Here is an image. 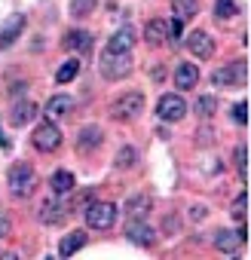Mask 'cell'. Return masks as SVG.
<instances>
[{"instance_id":"ffe728a7","label":"cell","mask_w":251,"mask_h":260,"mask_svg":"<svg viewBox=\"0 0 251 260\" xmlns=\"http://www.w3.org/2000/svg\"><path fill=\"white\" fill-rule=\"evenodd\" d=\"M34 116H37V104H34V101H19V104L13 107V113H10L13 125H19V128H22V125H28Z\"/></svg>"},{"instance_id":"e0dca14e","label":"cell","mask_w":251,"mask_h":260,"mask_svg":"<svg viewBox=\"0 0 251 260\" xmlns=\"http://www.w3.org/2000/svg\"><path fill=\"white\" fill-rule=\"evenodd\" d=\"M74 184H77V181H74V175H71L68 169H58V172L49 178V187H52L55 196H71V193H74Z\"/></svg>"},{"instance_id":"44dd1931","label":"cell","mask_w":251,"mask_h":260,"mask_svg":"<svg viewBox=\"0 0 251 260\" xmlns=\"http://www.w3.org/2000/svg\"><path fill=\"white\" fill-rule=\"evenodd\" d=\"M147 211H150V196L144 193L129 196V202H125V214L129 217H147Z\"/></svg>"},{"instance_id":"5bb4252c","label":"cell","mask_w":251,"mask_h":260,"mask_svg":"<svg viewBox=\"0 0 251 260\" xmlns=\"http://www.w3.org/2000/svg\"><path fill=\"white\" fill-rule=\"evenodd\" d=\"M144 37H147L150 46L166 43V40H169V19H150L147 28H144Z\"/></svg>"},{"instance_id":"7402d4cb","label":"cell","mask_w":251,"mask_h":260,"mask_svg":"<svg viewBox=\"0 0 251 260\" xmlns=\"http://www.w3.org/2000/svg\"><path fill=\"white\" fill-rule=\"evenodd\" d=\"M98 144H101V128H98V125H86L83 132H80V141H77L80 153H89V147L95 150Z\"/></svg>"},{"instance_id":"8992f818","label":"cell","mask_w":251,"mask_h":260,"mask_svg":"<svg viewBox=\"0 0 251 260\" xmlns=\"http://www.w3.org/2000/svg\"><path fill=\"white\" fill-rule=\"evenodd\" d=\"M245 80H248V61H230L211 74V86H217V89L221 86H239Z\"/></svg>"},{"instance_id":"9a60e30c","label":"cell","mask_w":251,"mask_h":260,"mask_svg":"<svg viewBox=\"0 0 251 260\" xmlns=\"http://www.w3.org/2000/svg\"><path fill=\"white\" fill-rule=\"evenodd\" d=\"M61 43H65V49H74V52H89V49H92V34H89V31H83V28H77V31H68Z\"/></svg>"},{"instance_id":"277c9868","label":"cell","mask_w":251,"mask_h":260,"mask_svg":"<svg viewBox=\"0 0 251 260\" xmlns=\"http://www.w3.org/2000/svg\"><path fill=\"white\" fill-rule=\"evenodd\" d=\"M31 141H34L37 150H43V153H55V150L61 147V128H58L52 119H43V122L34 128Z\"/></svg>"},{"instance_id":"6da1fadb","label":"cell","mask_w":251,"mask_h":260,"mask_svg":"<svg viewBox=\"0 0 251 260\" xmlns=\"http://www.w3.org/2000/svg\"><path fill=\"white\" fill-rule=\"evenodd\" d=\"M132 64H135L132 52H113V49H104L101 61H98L104 80H125V77L132 74Z\"/></svg>"},{"instance_id":"52a82bcc","label":"cell","mask_w":251,"mask_h":260,"mask_svg":"<svg viewBox=\"0 0 251 260\" xmlns=\"http://www.w3.org/2000/svg\"><path fill=\"white\" fill-rule=\"evenodd\" d=\"M156 116L163 122H178V119L187 116V101L181 95H163L160 104H156Z\"/></svg>"},{"instance_id":"f1b7e54d","label":"cell","mask_w":251,"mask_h":260,"mask_svg":"<svg viewBox=\"0 0 251 260\" xmlns=\"http://www.w3.org/2000/svg\"><path fill=\"white\" fill-rule=\"evenodd\" d=\"M196 113H199L202 119H208V116L214 113V95H202V98L196 101Z\"/></svg>"},{"instance_id":"3957f363","label":"cell","mask_w":251,"mask_h":260,"mask_svg":"<svg viewBox=\"0 0 251 260\" xmlns=\"http://www.w3.org/2000/svg\"><path fill=\"white\" fill-rule=\"evenodd\" d=\"M37 172L28 166V162H19V166H13V172H10V187H13V193L19 196V199H25V196H31L34 190H37Z\"/></svg>"},{"instance_id":"ba28073f","label":"cell","mask_w":251,"mask_h":260,"mask_svg":"<svg viewBox=\"0 0 251 260\" xmlns=\"http://www.w3.org/2000/svg\"><path fill=\"white\" fill-rule=\"evenodd\" d=\"M68 214H71V205H68L65 196L43 199V205H40V220H43V223H61Z\"/></svg>"},{"instance_id":"83f0119b","label":"cell","mask_w":251,"mask_h":260,"mask_svg":"<svg viewBox=\"0 0 251 260\" xmlns=\"http://www.w3.org/2000/svg\"><path fill=\"white\" fill-rule=\"evenodd\" d=\"M135 159H138V153H135L132 147H122V150L116 153V166H119V169H132Z\"/></svg>"},{"instance_id":"7a4b0ae2","label":"cell","mask_w":251,"mask_h":260,"mask_svg":"<svg viewBox=\"0 0 251 260\" xmlns=\"http://www.w3.org/2000/svg\"><path fill=\"white\" fill-rule=\"evenodd\" d=\"M116 205L113 202H89L86 208H83V217H86V226H92V230H110L113 223H116Z\"/></svg>"},{"instance_id":"d6a6232c","label":"cell","mask_w":251,"mask_h":260,"mask_svg":"<svg viewBox=\"0 0 251 260\" xmlns=\"http://www.w3.org/2000/svg\"><path fill=\"white\" fill-rule=\"evenodd\" d=\"M7 236H10V220L0 214V239H7Z\"/></svg>"},{"instance_id":"484cf974","label":"cell","mask_w":251,"mask_h":260,"mask_svg":"<svg viewBox=\"0 0 251 260\" xmlns=\"http://www.w3.org/2000/svg\"><path fill=\"white\" fill-rule=\"evenodd\" d=\"M95 4H98V0H71V16H77V19H83V16H92Z\"/></svg>"},{"instance_id":"603a6c76","label":"cell","mask_w":251,"mask_h":260,"mask_svg":"<svg viewBox=\"0 0 251 260\" xmlns=\"http://www.w3.org/2000/svg\"><path fill=\"white\" fill-rule=\"evenodd\" d=\"M172 13H175L178 22H187V19H193V16L199 13V0H175V4H172Z\"/></svg>"},{"instance_id":"1f68e13d","label":"cell","mask_w":251,"mask_h":260,"mask_svg":"<svg viewBox=\"0 0 251 260\" xmlns=\"http://www.w3.org/2000/svg\"><path fill=\"white\" fill-rule=\"evenodd\" d=\"M233 119H236L239 125H245V122H248V101H239V104L233 107Z\"/></svg>"},{"instance_id":"ac0fdd59","label":"cell","mask_w":251,"mask_h":260,"mask_svg":"<svg viewBox=\"0 0 251 260\" xmlns=\"http://www.w3.org/2000/svg\"><path fill=\"white\" fill-rule=\"evenodd\" d=\"M196 83H199V68H196V64H190V61L178 64V74H175V86H178V89H193Z\"/></svg>"},{"instance_id":"cb8c5ba5","label":"cell","mask_w":251,"mask_h":260,"mask_svg":"<svg viewBox=\"0 0 251 260\" xmlns=\"http://www.w3.org/2000/svg\"><path fill=\"white\" fill-rule=\"evenodd\" d=\"M77 74H80V61H77V58H68V61L58 68V74H55V83H58V86H65V83H71Z\"/></svg>"},{"instance_id":"f546056e","label":"cell","mask_w":251,"mask_h":260,"mask_svg":"<svg viewBox=\"0 0 251 260\" xmlns=\"http://www.w3.org/2000/svg\"><path fill=\"white\" fill-rule=\"evenodd\" d=\"M92 199H95V190H83V193H77V199H74V202H68V205H71V211H83Z\"/></svg>"},{"instance_id":"7c38bea8","label":"cell","mask_w":251,"mask_h":260,"mask_svg":"<svg viewBox=\"0 0 251 260\" xmlns=\"http://www.w3.org/2000/svg\"><path fill=\"white\" fill-rule=\"evenodd\" d=\"M242 242H245V226H239L236 233H233V230H221V233L214 236V248L224 251V254H236Z\"/></svg>"},{"instance_id":"4316f807","label":"cell","mask_w":251,"mask_h":260,"mask_svg":"<svg viewBox=\"0 0 251 260\" xmlns=\"http://www.w3.org/2000/svg\"><path fill=\"white\" fill-rule=\"evenodd\" d=\"M214 16H221V19H233V16H239V4H233V0H217Z\"/></svg>"},{"instance_id":"d6986e66","label":"cell","mask_w":251,"mask_h":260,"mask_svg":"<svg viewBox=\"0 0 251 260\" xmlns=\"http://www.w3.org/2000/svg\"><path fill=\"white\" fill-rule=\"evenodd\" d=\"M86 242H89L86 230H74L71 236H65V239H61V245H58V254H61V257H71V254H77V251H80Z\"/></svg>"},{"instance_id":"d4e9b609","label":"cell","mask_w":251,"mask_h":260,"mask_svg":"<svg viewBox=\"0 0 251 260\" xmlns=\"http://www.w3.org/2000/svg\"><path fill=\"white\" fill-rule=\"evenodd\" d=\"M233 162H236V169H239L242 181H248V147H245V144H239V147H236V153H233Z\"/></svg>"},{"instance_id":"5b68a950","label":"cell","mask_w":251,"mask_h":260,"mask_svg":"<svg viewBox=\"0 0 251 260\" xmlns=\"http://www.w3.org/2000/svg\"><path fill=\"white\" fill-rule=\"evenodd\" d=\"M141 110H144V95H141V92H125V95H119V98L113 101L110 116H113V119H135Z\"/></svg>"},{"instance_id":"4dcf8cb0","label":"cell","mask_w":251,"mask_h":260,"mask_svg":"<svg viewBox=\"0 0 251 260\" xmlns=\"http://www.w3.org/2000/svg\"><path fill=\"white\" fill-rule=\"evenodd\" d=\"M236 220H245V214H248V193H242L236 202H233V211H230Z\"/></svg>"},{"instance_id":"30bf717a","label":"cell","mask_w":251,"mask_h":260,"mask_svg":"<svg viewBox=\"0 0 251 260\" xmlns=\"http://www.w3.org/2000/svg\"><path fill=\"white\" fill-rule=\"evenodd\" d=\"M22 31H25V16H22V13L10 16L4 25H0V49H10V46L19 40Z\"/></svg>"},{"instance_id":"9c48e42d","label":"cell","mask_w":251,"mask_h":260,"mask_svg":"<svg viewBox=\"0 0 251 260\" xmlns=\"http://www.w3.org/2000/svg\"><path fill=\"white\" fill-rule=\"evenodd\" d=\"M125 236H129L132 245H144V248H150L156 242V233L144 223V217H132L129 226H125Z\"/></svg>"},{"instance_id":"2e32d148","label":"cell","mask_w":251,"mask_h":260,"mask_svg":"<svg viewBox=\"0 0 251 260\" xmlns=\"http://www.w3.org/2000/svg\"><path fill=\"white\" fill-rule=\"evenodd\" d=\"M135 28H119L113 37H110V43H107V49H113V52H132V46H135Z\"/></svg>"},{"instance_id":"4fadbf2b","label":"cell","mask_w":251,"mask_h":260,"mask_svg":"<svg viewBox=\"0 0 251 260\" xmlns=\"http://www.w3.org/2000/svg\"><path fill=\"white\" fill-rule=\"evenodd\" d=\"M74 110V101L68 98V95H55V98H49L46 101V107H43V113H46V119H65L68 113Z\"/></svg>"},{"instance_id":"8fae6325","label":"cell","mask_w":251,"mask_h":260,"mask_svg":"<svg viewBox=\"0 0 251 260\" xmlns=\"http://www.w3.org/2000/svg\"><path fill=\"white\" fill-rule=\"evenodd\" d=\"M184 43L190 46V52H193L196 58H211V52H214V40H211L205 31H190V34L184 37Z\"/></svg>"}]
</instances>
